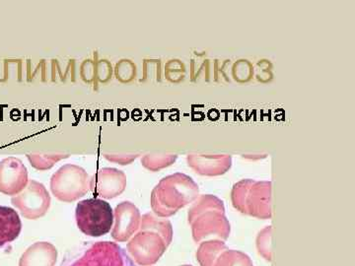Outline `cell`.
I'll return each instance as SVG.
<instances>
[{
    "label": "cell",
    "instance_id": "cell-3",
    "mask_svg": "<svg viewBox=\"0 0 355 266\" xmlns=\"http://www.w3.org/2000/svg\"><path fill=\"white\" fill-rule=\"evenodd\" d=\"M198 186L184 175L168 177L153 191V207L160 216H171L178 209L195 200Z\"/></svg>",
    "mask_w": 355,
    "mask_h": 266
},
{
    "label": "cell",
    "instance_id": "cell-18",
    "mask_svg": "<svg viewBox=\"0 0 355 266\" xmlns=\"http://www.w3.org/2000/svg\"><path fill=\"white\" fill-rule=\"evenodd\" d=\"M182 266H191V265H182Z\"/></svg>",
    "mask_w": 355,
    "mask_h": 266
},
{
    "label": "cell",
    "instance_id": "cell-5",
    "mask_svg": "<svg viewBox=\"0 0 355 266\" xmlns=\"http://www.w3.org/2000/svg\"><path fill=\"white\" fill-rule=\"evenodd\" d=\"M236 209L258 218L270 217V184L246 181L238 184L233 190Z\"/></svg>",
    "mask_w": 355,
    "mask_h": 266
},
{
    "label": "cell",
    "instance_id": "cell-2",
    "mask_svg": "<svg viewBox=\"0 0 355 266\" xmlns=\"http://www.w3.org/2000/svg\"><path fill=\"white\" fill-rule=\"evenodd\" d=\"M189 221L193 231L195 242L217 239L224 242L230 234V225L224 217V209L220 200L212 197L200 198L197 205L191 209Z\"/></svg>",
    "mask_w": 355,
    "mask_h": 266
},
{
    "label": "cell",
    "instance_id": "cell-1",
    "mask_svg": "<svg viewBox=\"0 0 355 266\" xmlns=\"http://www.w3.org/2000/svg\"><path fill=\"white\" fill-rule=\"evenodd\" d=\"M172 238L170 222L146 215L142 218L141 231L128 244V254L139 265H153L164 254Z\"/></svg>",
    "mask_w": 355,
    "mask_h": 266
},
{
    "label": "cell",
    "instance_id": "cell-7",
    "mask_svg": "<svg viewBox=\"0 0 355 266\" xmlns=\"http://www.w3.org/2000/svg\"><path fill=\"white\" fill-rule=\"evenodd\" d=\"M87 175L76 166H65L53 177L51 190L64 202H73L87 191Z\"/></svg>",
    "mask_w": 355,
    "mask_h": 266
},
{
    "label": "cell",
    "instance_id": "cell-9",
    "mask_svg": "<svg viewBox=\"0 0 355 266\" xmlns=\"http://www.w3.org/2000/svg\"><path fill=\"white\" fill-rule=\"evenodd\" d=\"M28 181L27 170L20 160L8 158L0 163V191L15 195L25 188Z\"/></svg>",
    "mask_w": 355,
    "mask_h": 266
},
{
    "label": "cell",
    "instance_id": "cell-10",
    "mask_svg": "<svg viewBox=\"0 0 355 266\" xmlns=\"http://www.w3.org/2000/svg\"><path fill=\"white\" fill-rule=\"evenodd\" d=\"M139 210L130 202H123L116 207V224L112 237L116 242H127L139 227Z\"/></svg>",
    "mask_w": 355,
    "mask_h": 266
},
{
    "label": "cell",
    "instance_id": "cell-11",
    "mask_svg": "<svg viewBox=\"0 0 355 266\" xmlns=\"http://www.w3.org/2000/svg\"><path fill=\"white\" fill-rule=\"evenodd\" d=\"M58 249L48 242H39L28 247L19 260V266H55Z\"/></svg>",
    "mask_w": 355,
    "mask_h": 266
},
{
    "label": "cell",
    "instance_id": "cell-17",
    "mask_svg": "<svg viewBox=\"0 0 355 266\" xmlns=\"http://www.w3.org/2000/svg\"><path fill=\"white\" fill-rule=\"evenodd\" d=\"M272 227L261 231L257 238V249L266 260L272 261Z\"/></svg>",
    "mask_w": 355,
    "mask_h": 266
},
{
    "label": "cell",
    "instance_id": "cell-16",
    "mask_svg": "<svg viewBox=\"0 0 355 266\" xmlns=\"http://www.w3.org/2000/svg\"><path fill=\"white\" fill-rule=\"evenodd\" d=\"M214 266H254V265L247 254L242 251L227 249L222 251Z\"/></svg>",
    "mask_w": 355,
    "mask_h": 266
},
{
    "label": "cell",
    "instance_id": "cell-4",
    "mask_svg": "<svg viewBox=\"0 0 355 266\" xmlns=\"http://www.w3.org/2000/svg\"><path fill=\"white\" fill-rule=\"evenodd\" d=\"M76 223L83 234L101 237L113 227L114 213L110 203L99 198H89L77 204Z\"/></svg>",
    "mask_w": 355,
    "mask_h": 266
},
{
    "label": "cell",
    "instance_id": "cell-14",
    "mask_svg": "<svg viewBox=\"0 0 355 266\" xmlns=\"http://www.w3.org/2000/svg\"><path fill=\"white\" fill-rule=\"evenodd\" d=\"M223 242L207 241L200 244L197 251V260L200 266H214L222 251L227 249Z\"/></svg>",
    "mask_w": 355,
    "mask_h": 266
},
{
    "label": "cell",
    "instance_id": "cell-13",
    "mask_svg": "<svg viewBox=\"0 0 355 266\" xmlns=\"http://www.w3.org/2000/svg\"><path fill=\"white\" fill-rule=\"evenodd\" d=\"M22 230L19 214L11 207L0 205V247L15 241Z\"/></svg>",
    "mask_w": 355,
    "mask_h": 266
},
{
    "label": "cell",
    "instance_id": "cell-8",
    "mask_svg": "<svg viewBox=\"0 0 355 266\" xmlns=\"http://www.w3.org/2000/svg\"><path fill=\"white\" fill-rule=\"evenodd\" d=\"M51 198L43 184L31 181L20 195L12 198V204L27 219H38L46 214Z\"/></svg>",
    "mask_w": 355,
    "mask_h": 266
},
{
    "label": "cell",
    "instance_id": "cell-12",
    "mask_svg": "<svg viewBox=\"0 0 355 266\" xmlns=\"http://www.w3.org/2000/svg\"><path fill=\"white\" fill-rule=\"evenodd\" d=\"M93 190L104 197H114L120 195L125 186V177L116 170L105 169L96 176Z\"/></svg>",
    "mask_w": 355,
    "mask_h": 266
},
{
    "label": "cell",
    "instance_id": "cell-6",
    "mask_svg": "<svg viewBox=\"0 0 355 266\" xmlns=\"http://www.w3.org/2000/svg\"><path fill=\"white\" fill-rule=\"evenodd\" d=\"M70 266H135L127 251L116 242H98Z\"/></svg>",
    "mask_w": 355,
    "mask_h": 266
},
{
    "label": "cell",
    "instance_id": "cell-15",
    "mask_svg": "<svg viewBox=\"0 0 355 266\" xmlns=\"http://www.w3.org/2000/svg\"><path fill=\"white\" fill-rule=\"evenodd\" d=\"M191 166L200 174L220 175L230 167V161L227 159H216V160H198L191 162Z\"/></svg>",
    "mask_w": 355,
    "mask_h": 266
}]
</instances>
